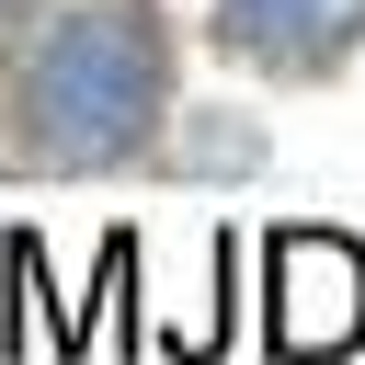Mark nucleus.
Returning a JSON list of instances; mask_svg holds the SVG:
<instances>
[{
    "mask_svg": "<svg viewBox=\"0 0 365 365\" xmlns=\"http://www.w3.org/2000/svg\"><path fill=\"white\" fill-rule=\"evenodd\" d=\"M23 148L46 171H103V160H137L171 114V34L148 0H68L34 57H23Z\"/></svg>",
    "mask_w": 365,
    "mask_h": 365,
    "instance_id": "nucleus-1",
    "label": "nucleus"
},
{
    "mask_svg": "<svg viewBox=\"0 0 365 365\" xmlns=\"http://www.w3.org/2000/svg\"><path fill=\"white\" fill-rule=\"evenodd\" d=\"M354 342H365V240L285 217L262 240V354L274 365H331Z\"/></svg>",
    "mask_w": 365,
    "mask_h": 365,
    "instance_id": "nucleus-2",
    "label": "nucleus"
},
{
    "mask_svg": "<svg viewBox=\"0 0 365 365\" xmlns=\"http://www.w3.org/2000/svg\"><path fill=\"white\" fill-rule=\"evenodd\" d=\"M365 34V0H217V46L262 68H331Z\"/></svg>",
    "mask_w": 365,
    "mask_h": 365,
    "instance_id": "nucleus-3",
    "label": "nucleus"
},
{
    "mask_svg": "<svg viewBox=\"0 0 365 365\" xmlns=\"http://www.w3.org/2000/svg\"><path fill=\"white\" fill-rule=\"evenodd\" d=\"M0 262H11V297H46V240H34V228H11V240H0ZM46 342H57V354H91V319L46 297ZM0 354H23V308L0 319Z\"/></svg>",
    "mask_w": 365,
    "mask_h": 365,
    "instance_id": "nucleus-4",
    "label": "nucleus"
},
{
    "mask_svg": "<svg viewBox=\"0 0 365 365\" xmlns=\"http://www.w3.org/2000/svg\"><path fill=\"white\" fill-rule=\"evenodd\" d=\"M182 160H194V171H251V160H262V125H240V114H194V125H182Z\"/></svg>",
    "mask_w": 365,
    "mask_h": 365,
    "instance_id": "nucleus-5",
    "label": "nucleus"
}]
</instances>
